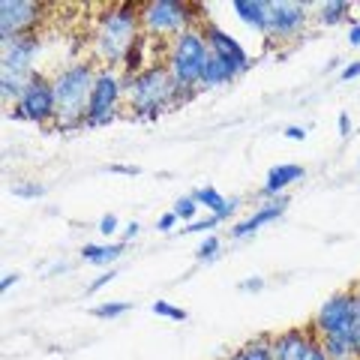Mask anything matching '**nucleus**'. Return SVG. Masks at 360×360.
I'll list each match as a JSON object with an SVG mask.
<instances>
[{
	"label": "nucleus",
	"mask_w": 360,
	"mask_h": 360,
	"mask_svg": "<svg viewBox=\"0 0 360 360\" xmlns=\"http://www.w3.org/2000/svg\"><path fill=\"white\" fill-rule=\"evenodd\" d=\"M123 96H127L132 115L141 117V120H156L162 111L186 103L184 94H180V87L174 84L172 72H168L165 66H156V63L144 66V70L135 72V75H127V82H123Z\"/></svg>",
	"instance_id": "nucleus-1"
},
{
	"label": "nucleus",
	"mask_w": 360,
	"mask_h": 360,
	"mask_svg": "<svg viewBox=\"0 0 360 360\" xmlns=\"http://www.w3.org/2000/svg\"><path fill=\"white\" fill-rule=\"evenodd\" d=\"M139 27H141V15L135 6H129V4L108 6L105 13L99 15L96 30H94L96 58L103 60L108 70L117 63H127L129 51L135 49V42H139Z\"/></svg>",
	"instance_id": "nucleus-2"
},
{
	"label": "nucleus",
	"mask_w": 360,
	"mask_h": 360,
	"mask_svg": "<svg viewBox=\"0 0 360 360\" xmlns=\"http://www.w3.org/2000/svg\"><path fill=\"white\" fill-rule=\"evenodd\" d=\"M96 70L87 60L70 63L66 70L58 72L54 78V99H58V123L63 129L84 127L87 117V103L96 84Z\"/></svg>",
	"instance_id": "nucleus-3"
},
{
	"label": "nucleus",
	"mask_w": 360,
	"mask_h": 360,
	"mask_svg": "<svg viewBox=\"0 0 360 360\" xmlns=\"http://www.w3.org/2000/svg\"><path fill=\"white\" fill-rule=\"evenodd\" d=\"M210 58L207 39L198 27L180 33L177 39H172V49L165 54V70L172 72L174 84L180 87V94L189 103L195 96V90L201 87V75H205V66Z\"/></svg>",
	"instance_id": "nucleus-4"
},
{
	"label": "nucleus",
	"mask_w": 360,
	"mask_h": 360,
	"mask_svg": "<svg viewBox=\"0 0 360 360\" xmlns=\"http://www.w3.org/2000/svg\"><path fill=\"white\" fill-rule=\"evenodd\" d=\"M195 6L184 4V0H150L139 9L141 27L148 37H172L177 39L180 33L193 30L195 25Z\"/></svg>",
	"instance_id": "nucleus-5"
},
{
	"label": "nucleus",
	"mask_w": 360,
	"mask_h": 360,
	"mask_svg": "<svg viewBox=\"0 0 360 360\" xmlns=\"http://www.w3.org/2000/svg\"><path fill=\"white\" fill-rule=\"evenodd\" d=\"M357 315H360L357 291H340L330 300H324V307L315 315V330L321 336H352L354 340Z\"/></svg>",
	"instance_id": "nucleus-6"
},
{
	"label": "nucleus",
	"mask_w": 360,
	"mask_h": 360,
	"mask_svg": "<svg viewBox=\"0 0 360 360\" xmlns=\"http://www.w3.org/2000/svg\"><path fill=\"white\" fill-rule=\"evenodd\" d=\"M120 99H123V82L111 70H103L96 75L94 94H90L84 127H105V123H111L117 117Z\"/></svg>",
	"instance_id": "nucleus-7"
},
{
	"label": "nucleus",
	"mask_w": 360,
	"mask_h": 360,
	"mask_svg": "<svg viewBox=\"0 0 360 360\" xmlns=\"http://www.w3.org/2000/svg\"><path fill=\"white\" fill-rule=\"evenodd\" d=\"M13 117L15 120H30V123H51V120H58L54 82H49V78H42L37 72V78H33L30 87L25 90V96L15 103Z\"/></svg>",
	"instance_id": "nucleus-8"
},
{
	"label": "nucleus",
	"mask_w": 360,
	"mask_h": 360,
	"mask_svg": "<svg viewBox=\"0 0 360 360\" xmlns=\"http://www.w3.org/2000/svg\"><path fill=\"white\" fill-rule=\"evenodd\" d=\"M42 18V6L37 0H4L0 4V45L27 37Z\"/></svg>",
	"instance_id": "nucleus-9"
},
{
	"label": "nucleus",
	"mask_w": 360,
	"mask_h": 360,
	"mask_svg": "<svg viewBox=\"0 0 360 360\" xmlns=\"http://www.w3.org/2000/svg\"><path fill=\"white\" fill-rule=\"evenodd\" d=\"M309 18L307 4H295V0H270L267 4V33L270 39H291L303 30Z\"/></svg>",
	"instance_id": "nucleus-10"
},
{
	"label": "nucleus",
	"mask_w": 360,
	"mask_h": 360,
	"mask_svg": "<svg viewBox=\"0 0 360 360\" xmlns=\"http://www.w3.org/2000/svg\"><path fill=\"white\" fill-rule=\"evenodd\" d=\"M4 54H0V72L6 75H25L33 78V63H37V51H39V37L37 33H27V37H18L13 42L0 45Z\"/></svg>",
	"instance_id": "nucleus-11"
},
{
	"label": "nucleus",
	"mask_w": 360,
	"mask_h": 360,
	"mask_svg": "<svg viewBox=\"0 0 360 360\" xmlns=\"http://www.w3.org/2000/svg\"><path fill=\"white\" fill-rule=\"evenodd\" d=\"M205 39H207V49H210V54L213 58H219V60H225L231 66V70H238V75L240 72H246L250 70V54L243 51V45L234 39V37H229L222 27H217V25H205Z\"/></svg>",
	"instance_id": "nucleus-12"
},
{
	"label": "nucleus",
	"mask_w": 360,
	"mask_h": 360,
	"mask_svg": "<svg viewBox=\"0 0 360 360\" xmlns=\"http://www.w3.org/2000/svg\"><path fill=\"white\" fill-rule=\"evenodd\" d=\"M274 360H309L315 342L303 330H285L274 342Z\"/></svg>",
	"instance_id": "nucleus-13"
},
{
	"label": "nucleus",
	"mask_w": 360,
	"mask_h": 360,
	"mask_svg": "<svg viewBox=\"0 0 360 360\" xmlns=\"http://www.w3.org/2000/svg\"><path fill=\"white\" fill-rule=\"evenodd\" d=\"M285 205L288 201L279 195V198H274V201H267V205H262L258 207L252 217H246V219H240L238 225H234L231 229V238H250V234H255L258 229H262V225H267V222H274V219H279L285 213Z\"/></svg>",
	"instance_id": "nucleus-14"
},
{
	"label": "nucleus",
	"mask_w": 360,
	"mask_h": 360,
	"mask_svg": "<svg viewBox=\"0 0 360 360\" xmlns=\"http://www.w3.org/2000/svg\"><path fill=\"white\" fill-rule=\"evenodd\" d=\"M307 177V168L303 165H295V162H283V165H274L267 172V180L262 186V195H270V198H279L283 189H288L295 180H303Z\"/></svg>",
	"instance_id": "nucleus-15"
},
{
	"label": "nucleus",
	"mask_w": 360,
	"mask_h": 360,
	"mask_svg": "<svg viewBox=\"0 0 360 360\" xmlns=\"http://www.w3.org/2000/svg\"><path fill=\"white\" fill-rule=\"evenodd\" d=\"M193 195H195L198 205H205V210L217 219H229L234 213V207H238V198H225L219 189H213V186H198Z\"/></svg>",
	"instance_id": "nucleus-16"
},
{
	"label": "nucleus",
	"mask_w": 360,
	"mask_h": 360,
	"mask_svg": "<svg viewBox=\"0 0 360 360\" xmlns=\"http://www.w3.org/2000/svg\"><path fill=\"white\" fill-rule=\"evenodd\" d=\"M267 4L270 0H234L231 9L238 13V18L246 27H252L258 33H267Z\"/></svg>",
	"instance_id": "nucleus-17"
},
{
	"label": "nucleus",
	"mask_w": 360,
	"mask_h": 360,
	"mask_svg": "<svg viewBox=\"0 0 360 360\" xmlns=\"http://www.w3.org/2000/svg\"><path fill=\"white\" fill-rule=\"evenodd\" d=\"M120 255H123V243H84L82 246V258L87 264L108 267V264H115Z\"/></svg>",
	"instance_id": "nucleus-18"
},
{
	"label": "nucleus",
	"mask_w": 360,
	"mask_h": 360,
	"mask_svg": "<svg viewBox=\"0 0 360 360\" xmlns=\"http://www.w3.org/2000/svg\"><path fill=\"white\" fill-rule=\"evenodd\" d=\"M321 352L328 360H360V352L352 336H321Z\"/></svg>",
	"instance_id": "nucleus-19"
},
{
	"label": "nucleus",
	"mask_w": 360,
	"mask_h": 360,
	"mask_svg": "<svg viewBox=\"0 0 360 360\" xmlns=\"http://www.w3.org/2000/svg\"><path fill=\"white\" fill-rule=\"evenodd\" d=\"M231 78H238V70H231L225 60L219 58H207V66H205V75H201V87H217V84H229Z\"/></svg>",
	"instance_id": "nucleus-20"
},
{
	"label": "nucleus",
	"mask_w": 360,
	"mask_h": 360,
	"mask_svg": "<svg viewBox=\"0 0 360 360\" xmlns=\"http://www.w3.org/2000/svg\"><path fill=\"white\" fill-rule=\"evenodd\" d=\"M274 340H267V336H258V340L246 342L243 348H238L229 360H274Z\"/></svg>",
	"instance_id": "nucleus-21"
},
{
	"label": "nucleus",
	"mask_w": 360,
	"mask_h": 360,
	"mask_svg": "<svg viewBox=\"0 0 360 360\" xmlns=\"http://www.w3.org/2000/svg\"><path fill=\"white\" fill-rule=\"evenodd\" d=\"M348 13H352V4H348V0H324L319 6V21L333 27V25H340V21H345Z\"/></svg>",
	"instance_id": "nucleus-22"
},
{
	"label": "nucleus",
	"mask_w": 360,
	"mask_h": 360,
	"mask_svg": "<svg viewBox=\"0 0 360 360\" xmlns=\"http://www.w3.org/2000/svg\"><path fill=\"white\" fill-rule=\"evenodd\" d=\"M198 207H201V205L195 201V195H184V198H177V205H174L172 210L177 213V219H180V222H186V225H189V222H195Z\"/></svg>",
	"instance_id": "nucleus-23"
},
{
	"label": "nucleus",
	"mask_w": 360,
	"mask_h": 360,
	"mask_svg": "<svg viewBox=\"0 0 360 360\" xmlns=\"http://www.w3.org/2000/svg\"><path fill=\"white\" fill-rule=\"evenodd\" d=\"M219 250H222V240L217 238V234H207V238L201 240V246L195 250V258L198 262H213V258L219 255Z\"/></svg>",
	"instance_id": "nucleus-24"
},
{
	"label": "nucleus",
	"mask_w": 360,
	"mask_h": 360,
	"mask_svg": "<svg viewBox=\"0 0 360 360\" xmlns=\"http://www.w3.org/2000/svg\"><path fill=\"white\" fill-rule=\"evenodd\" d=\"M123 312H129V303L127 300H117V303H99V307L94 309V315L96 319H120Z\"/></svg>",
	"instance_id": "nucleus-25"
},
{
	"label": "nucleus",
	"mask_w": 360,
	"mask_h": 360,
	"mask_svg": "<svg viewBox=\"0 0 360 360\" xmlns=\"http://www.w3.org/2000/svg\"><path fill=\"white\" fill-rule=\"evenodd\" d=\"M150 309H153L156 315H162V319H172V321H186V309L172 307V303H168V300H156Z\"/></svg>",
	"instance_id": "nucleus-26"
},
{
	"label": "nucleus",
	"mask_w": 360,
	"mask_h": 360,
	"mask_svg": "<svg viewBox=\"0 0 360 360\" xmlns=\"http://www.w3.org/2000/svg\"><path fill=\"white\" fill-rule=\"evenodd\" d=\"M222 219H217V217H205V219H195V222H189L186 229H184V234H201V231H210V229H217Z\"/></svg>",
	"instance_id": "nucleus-27"
},
{
	"label": "nucleus",
	"mask_w": 360,
	"mask_h": 360,
	"mask_svg": "<svg viewBox=\"0 0 360 360\" xmlns=\"http://www.w3.org/2000/svg\"><path fill=\"white\" fill-rule=\"evenodd\" d=\"M96 231L103 234V238H111V234L117 231V217H115V213H105V217L99 219V229Z\"/></svg>",
	"instance_id": "nucleus-28"
},
{
	"label": "nucleus",
	"mask_w": 360,
	"mask_h": 360,
	"mask_svg": "<svg viewBox=\"0 0 360 360\" xmlns=\"http://www.w3.org/2000/svg\"><path fill=\"white\" fill-rule=\"evenodd\" d=\"M177 222H180V219H177V213H174V210H168V213H162V217H160L156 229H160V231H172Z\"/></svg>",
	"instance_id": "nucleus-29"
},
{
	"label": "nucleus",
	"mask_w": 360,
	"mask_h": 360,
	"mask_svg": "<svg viewBox=\"0 0 360 360\" xmlns=\"http://www.w3.org/2000/svg\"><path fill=\"white\" fill-rule=\"evenodd\" d=\"M115 276H117L115 270H105V274H99V279H94V283H90V288H87V291H90V295H96V291L103 288V285H108Z\"/></svg>",
	"instance_id": "nucleus-30"
},
{
	"label": "nucleus",
	"mask_w": 360,
	"mask_h": 360,
	"mask_svg": "<svg viewBox=\"0 0 360 360\" xmlns=\"http://www.w3.org/2000/svg\"><path fill=\"white\" fill-rule=\"evenodd\" d=\"M357 75H360V60H357V63H348V66H342V72H340L342 82H352V78H357Z\"/></svg>",
	"instance_id": "nucleus-31"
},
{
	"label": "nucleus",
	"mask_w": 360,
	"mask_h": 360,
	"mask_svg": "<svg viewBox=\"0 0 360 360\" xmlns=\"http://www.w3.org/2000/svg\"><path fill=\"white\" fill-rule=\"evenodd\" d=\"M13 193L15 195H25V198H37V195H42V186H15Z\"/></svg>",
	"instance_id": "nucleus-32"
},
{
	"label": "nucleus",
	"mask_w": 360,
	"mask_h": 360,
	"mask_svg": "<svg viewBox=\"0 0 360 360\" xmlns=\"http://www.w3.org/2000/svg\"><path fill=\"white\" fill-rule=\"evenodd\" d=\"M285 139H291V141H303V139H307V129H303V127H288V129H285Z\"/></svg>",
	"instance_id": "nucleus-33"
},
{
	"label": "nucleus",
	"mask_w": 360,
	"mask_h": 360,
	"mask_svg": "<svg viewBox=\"0 0 360 360\" xmlns=\"http://www.w3.org/2000/svg\"><path fill=\"white\" fill-rule=\"evenodd\" d=\"M108 172H115V174H139L141 168H135V165H108Z\"/></svg>",
	"instance_id": "nucleus-34"
},
{
	"label": "nucleus",
	"mask_w": 360,
	"mask_h": 360,
	"mask_svg": "<svg viewBox=\"0 0 360 360\" xmlns=\"http://www.w3.org/2000/svg\"><path fill=\"white\" fill-rule=\"evenodd\" d=\"M264 288V279H246L240 283V291H262Z\"/></svg>",
	"instance_id": "nucleus-35"
},
{
	"label": "nucleus",
	"mask_w": 360,
	"mask_h": 360,
	"mask_svg": "<svg viewBox=\"0 0 360 360\" xmlns=\"http://www.w3.org/2000/svg\"><path fill=\"white\" fill-rule=\"evenodd\" d=\"M18 283V274H4V279H0V291H6L9 285Z\"/></svg>",
	"instance_id": "nucleus-36"
},
{
	"label": "nucleus",
	"mask_w": 360,
	"mask_h": 360,
	"mask_svg": "<svg viewBox=\"0 0 360 360\" xmlns=\"http://www.w3.org/2000/svg\"><path fill=\"white\" fill-rule=\"evenodd\" d=\"M336 123H340V135H348V132H352V120H348L345 111L340 115V120H336Z\"/></svg>",
	"instance_id": "nucleus-37"
},
{
	"label": "nucleus",
	"mask_w": 360,
	"mask_h": 360,
	"mask_svg": "<svg viewBox=\"0 0 360 360\" xmlns=\"http://www.w3.org/2000/svg\"><path fill=\"white\" fill-rule=\"evenodd\" d=\"M139 229H141L139 222H129V225H127V231H123V240H132L135 234H139Z\"/></svg>",
	"instance_id": "nucleus-38"
},
{
	"label": "nucleus",
	"mask_w": 360,
	"mask_h": 360,
	"mask_svg": "<svg viewBox=\"0 0 360 360\" xmlns=\"http://www.w3.org/2000/svg\"><path fill=\"white\" fill-rule=\"evenodd\" d=\"M348 42H352V45H360V25H354L352 30H348Z\"/></svg>",
	"instance_id": "nucleus-39"
},
{
	"label": "nucleus",
	"mask_w": 360,
	"mask_h": 360,
	"mask_svg": "<svg viewBox=\"0 0 360 360\" xmlns=\"http://www.w3.org/2000/svg\"><path fill=\"white\" fill-rule=\"evenodd\" d=\"M309 360H328V354L321 352V345H315V348H312V357H309Z\"/></svg>",
	"instance_id": "nucleus-40"
},
{
	"label": "nucleus",
	"mask_w": 360,
	"mask_h": 360,
	"mask_svg": "<svg viewBox=\"0 0 360 360\" xmlns=\"http://www.w3.org/2000/svg\"><path fill=\"white\" fill-rule=\"evenodd\" d=\"M357 297H360V285H357Z\"/></svg>",
	"instance_id": "nucleus-41"
}]
</instances>
